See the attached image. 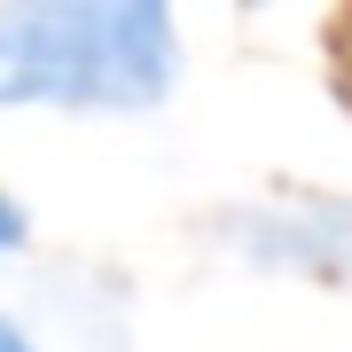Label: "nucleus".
<instances>
[{
  "mask_svg": "<svg viewBox=\"0 0 352 352\" xmlns=\"http://www.w3.org/2000/svg\"><path fill=\"white\" fill-rule=\"evenodd\" d=\"M24 235H32V212H24L8 188H0V258H8V251H24Z\"/></svg>",
  "mask_w": 352,
  "mask_h": 352,
  "instance_id": "nucleus-2",
  "label": "nucleus"
},
{
  "mask_svg": "<svg viewBox=\"0 0 352 352\" xmlns=\"http://www.w3.org/2000/svg\"><path fill=\"white\" fill-rule=\"evenodd\" d=\"M180 78V24L157 0L0 8V110H149Z\"/></svg>",
  "mask_w": 352,
  "mask_h": 352,
  "instance_id": "nucleus-1",
  "label": "nucleus"
},
{
  "mask_svg": "<svg viewBox=\"0 0 352 352\" xmlns=\"http://www.w3.org/2000/svg\"><path fill=\"white\" fill-rule=\"evenodd\" d=\"M0 352H32V337H24L16 321H0Z\"/></svg>",
  "mask_w": 352,
  "mask_h": 352,
  "instance_id": "nucleus-3",
  "label": "nucleus"
}]
</instances>
